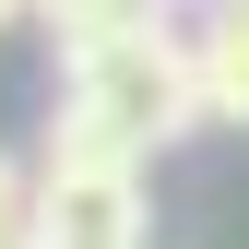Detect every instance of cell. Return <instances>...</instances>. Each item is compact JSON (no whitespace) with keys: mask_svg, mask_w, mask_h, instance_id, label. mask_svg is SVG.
<instances>
[{"mask_svg":"<svg viewBox=\"0 0 249 249\" xmlns=\"http://www.w3.org/2000/svg\"><path fill=\"white\" fill-rule=\"evenodd\" d=\"M12 24H36V0H0V36H12Z\"/></svg>","mask_w":249,"mask_h":249,"instance_id":"obj_6","label":"cell"},{"mask_svg":"<svg viewBox=\"0 0 249 249\" xmlns=\"http://www.w3.org/2000/svg\"><path fill=\"white\" fill-rule=\"evenodd\" d=\"M0 249H36V166L0 154Z\"/></svg>","mask_w":249,"mask_h":249,"instance_id":"obj_5","label":"cell"},{"mask_svg":"<svg viewBox=\"0 0 249 249\" xmlns=\"http://www.w3.org/2000/svg\"><path fill=\"white\" fill-rule=\"evenodd\" d=\"M59 142H95V154H131L154 166L166 142L202 131V83H190V12L178 24H142V36H95L59 59Z\"/></svg>","mask_w":249,"mask_h":249,"instance_id":"obj_1","label":"cell"},{"mask_svg":"<svg viewBox=\"0 0 249 249\" xmlns=\"http://www.w3.org/2000/svg\"><path fill=\"white\" fill-rule=\"evenodd\" d=\"M154 202H142V166L131 154H95V142H59L36 154V249H154Z\"/></svg>","mask_w":249,"mask_h":249,"instance_id":"obj_2","label":"cell"},{"mask_svg":"<svg viewBox=\"0 0 249 249\" xmlns=\"http://www.w3.org/2000/svg\"><path fill=\"white\" fill-rule=\"evenodd\" d=\"M190 83H202V119L249 131V0H202L190 12Z\"/></svg>","mask_w":249,"mask_h":249,"instance_id":"obj_3","label":"cell"},{"mask_svg":"<svg viewBox=\"0 0 249 249\" xmlns=\"http://www.w3.org/2000/svg\"><path fill=\"white\" fill-rule=\"evenodd\" d=\"M36 24L59 36V59L95 36H142V24H178V0H36Z\"/></svg>","mask_w":249,"mask_h":249,"instance_id":"obj_4","label":"cell"}]
</instances>
